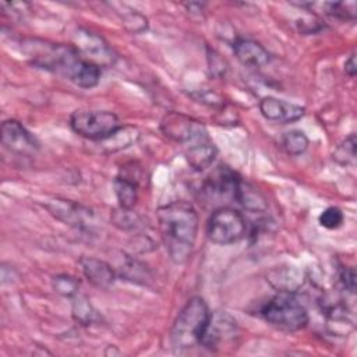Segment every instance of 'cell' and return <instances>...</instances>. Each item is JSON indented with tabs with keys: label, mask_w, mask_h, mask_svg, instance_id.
I'll return each mask as SVG.
<instances>
[{
	"label": "cell",
	"mask_w": 357,
	"mask_h": 357,
	"mask_svg": "<svg viewBox=\"0 0 357 357\" xmlns=\"http://www.w3.org/2000/svg\"><path fill=\"white\" fill-rule=\"evenodd\" d=\"M21 50L35 67L57 74L79 88L91 89L100 81V67L84 59L74 45L28 38L21 40Z\"/></svg>",
	"instance_id": "1"
},
{
	"label": "cell",
	"mask_w": 357,
	"mask_h": 357,
	"mask_svg": "<svg viewBox=\"0 0 357 357\" xmlns=\"http://www.w3.org/2000/svg\"><path fill=\"white\" fill-rule=\"evenodd\" d=\"M158 226L169 257L176 264L185 262L195 245L199 218L192 204L173 201L156 211Z\"/></svg>",
	"instance_id": "2"
},
{
	"label": "cell",
	"mask_w": 357,
	"mask_h": 357,
	"mask_svg": "<svg viewBox=\"0 0 357 357\" xmlns=\"http://www.w3.org/2000/svg\"><path fill=\"white\" fill-rule=\"evenodd\" d=\"M211 311L202 297H191L178 311L170 331V340L176 351L199 346L209 321Z\"/></svg>",
	"instance_id": "3"
},
{
	"label": "cell",
	"mask_w": 357,
	"mask_h": 357,
	"mask_svg": "<svg viewBox=\"0 0 357 357\" xmlns=\"http://www.w3.org/2000/svg\"><path fill=\"white\" fill-rule=\"evenodd\" d=\"M259 315L272 326L286 331L297 332L307 326L310 317L307 308L297 300L293 293L278 291L259 310Z\"/></svg>",
	"instance_id": "4"
},
{
	"label": "cell",
	"mask_w": 357,
	"mask_h": 357,
	"mask_svg": "<svg viewBox=\"0 0 357 357\" xmlns=\"http://www.w3.org/2000/svg\"><path fill=\"white\" fill-rule=\"evenodd\" d=\"M71 130L82 138L102 142L120 127L119 117L109 110H75L70 116Z\"/></svg>",
	"instance_id": "5"
},
{
	"label": "cell",
	"mask_w": 357,
	"mask_h": 357,
	"mask_svg": "<svg viewBox=\"0 0 357 357\" xmlns=\"http://www.w3.org/2000/svg\"><path fill=\"white\" fill-rule=\"evenodd\" d=\"M247 234L244 215L230 206H220L212 212L206 222L208 238L219 245H229L243 240Z\"/></svg>",
	"instance_id": "6"
},
{
	"label": "cell",
	"mask_w": 357,
	"mask_h": 357,
	"mask_svg": "<svg viewBox=\"0 0 357 357\" xmlns=\"http://www.w3.org/2000/svg\"><path fill=\"white\" fill-rule=\"evenodd\" d=\"M237 321L226 311H215L211 312L199 346L211 351H225L233 349L234 344L237 343Z\"/></svg>",
	"instance_id": "7"
},
{
	"label": "cell",
	"mask_w": 357,
	"mask_h": 357,
	"mask_svg": "<svg viewBox=\"0 0 357 357\" xmlns=\"http://www.w3.org/2000/svg\"><path fill=\"white\" fill-rule=\"evenodd\" d=\"M160 130L167 138L183 145L209 137L202 121L178 112H167L160 120Z\"/></svg>",
	"instance_id": "8"
},
{
	"label": "cell",
	"mask_w": 357,
	"mask_h": 357,
	"mask_svg": "<svg viewBox=\"0 0 357 357\" xmlns=\"http://www.w3.org/2000/svg\"><path fill=\"white\" fill-rule=\"evenodd\" d=\"M73 42L84 59L98 67H112L116 63L117 54L113 47L96 32L85 28H78L73 35Z\"/></svg>",
	"instance_id": "9"
},
{
	"label": "cell",
	"mask_w": 357,
	"mask_h": 357,
	"mask_svg": "<svg viewBox=\"0 0 357 357\" xmlns=\"http://www.w3.org/2000/svg\"><path fill=\"white\" fill-rule=\"evenodd\" d=\"M1 144L14 153L29 156L39 151V142L18 120L8 119L1 124Z\"/></svg>",
	"instance_id": "10"
},
{
	"label": "cell",
	"mask_w": 357,
	"mask_h": 357,
	"mask_svg": "<svg viewBox=\"0 0 357 357\" xmlns=\"http://www.w3.org/2000/svg\"><path fill=\"white\" fill-rule=\"evenodd\" d=\"M45 208L56 219L77 229H86L92 225L93 213L89 208L70 199L54 198L45 204Z\"/></svg>",
	"instance_id": "11"
},
{
	"label": "cell",
	"mask_w": 357,
	"mask_h": 357,
	"mask_svg": "<svg viewBox=\"0 0 357 357\" xmlns=\"http://www.w3.org/2000/svg\"><path fill=\"white\" fill-rule=\"evenodd\" d=\"M259 112L266 120L282 124L294 123L305 114V109L303 106L278 99L275 96L262 98L259 100Z\"/></svg>",
	"instance_id": "12"
},
{
	"label": "cell",
	"mask_w": 357,
	"mask_h": 357,
	"mask_svg": "<svg viewBox=\"0 0 357 357\" xmlns=\"http://www.w3.org/2000/svg\"><path fill=\"white\" fill-rule=\"evenodd\" d=\"M81 272L85 279L98 289H109L116 280V272L110 264L93 257L79 259Z\"/></svg>",
	"instance_id": "13"
},
{
	"label": "cell",
	"mask_w": 357,
	"mask_h": 357,
	"mask_svg": "<svg viewBox=\"0 0 357 357\" xmlns=\"http://www.w3.org/2000/svg\"><path fill=\"white\" fill-rule=\"evenodd\" d=\"M184 155L187 163L192 170L204 172L213 165L218 156V148L213 144V141L209 137H206L185 145Z\"/></svg>",
	"instance_id": "14"
},
{
	"label": "cell",
	"mask_w": 357,
	"mask_h": 357,
	"mask_svg": "<svg viewBox=\"0 0 357 357\" xmlns=\"http://www.w3.org/2000/svg\"><path fill=\"white\" fill-rule=\"evenodd\" d=\"M233 53L241 64L248 67L261 68L271 61V54L264 45L252 39H237L233 43Z\"/></svg>",
	"instance_id": "15"
},
{
	"label": "cell",
	"mask_w": 357,
	"mask_h": 357,
	"mask_svg": "<svg viewBox=\"0 0 357 357\" xmlns=\"http://www.w3.org/2000/svg\"><path fill=\"white\" fill-rule=\"evenodd\" d=\"M268 282L276 291L296 293L304 284V275L294 266H278L268 273Z\"/></svg>",
	"instance_id": "16"
},
{
	"label": "cell",
	"mask_w": 357,
	"mask_h": 357,
	"mask_svg": "<svg viewBox=\"0 0 357 357\" xmlns=\"http://www.w3.org/2000/svg\"><path fill=\"white\" fill-rule=\"evenodd\" d=\"M138 180L128 176H117L113 181L114 195L120 208L132 209L138 201Z\"/></svg>",
	"instance_id": "17"
},
{
	"label": "cell",
	"mask_w": 357,
	"mask_h": 357,
	"mask_svg": "<svg viewBox=\"0 0 357 357\" xmlns=\"http://www.w3.org/2000/svg\"><path fill=\"white\" fill-rule=\"evenodd\" d=\"M71 314L75 322H78L82 326H89L100 321V315L93 308L91 301L85 296H79V294H75L73 297Z\"/></svg>",
	"instance_id": "18"
},
{
	"label": "cell",
	"mask_w": 357,
	"mask_h": 357,
	"mask_svg": "<svg viewBox=\"0 0 357 357\" xmlns=\"http://www.w3.org/2000/svg\"><path fill=\"white\" fill-rule=\"evenodd\" d=\"M139 137V132L135 127H130V126H121L112 137H109L107 139L99 142L102 144V146L107 148V152H116L120 149H124L127 146H130L131 144H134Z\"/></svg>",
	"instance_id": "19"
},
{
	"label": "cell",
	"mask_w": 357,
	"mask_h": 357,
	"mask_svg": "<svg viewBox=\"0 0 357 357\" xmlns=\"http://www.w3.org/2000/svg\"><path fill=\"white\" fill-rule=\"evenodd\" d=\"M308 145V137L300 130H291L282 135V146L289 155L298 156L307 151Z\"/></svg>",
	"instance_id": "20"
},
{
	"label": "cell",
	"mask_w": 357,
	"mask_h": 357,
	"mask_svg": "<svg viewBox=\"0 0 357 357\" xmlns=\"http://www.w3.org/2000/svg\"><path fill=\"white\" fill-rule=\"evenodd\" d=\"M110 219L116 227H119L124 231L137 230L142 225L141 216L137 212H134L132 209H126V208H119V209L113 211Z\"/></svg>",
	"instance_id": "21"
},
{
	"label": "cell",
	"mask_w": 357,
	"mask_h": 357,
	"mask_svg": "<svg viewBox=\"0 0 357 357\" xmlns=\"http://www.w3.org/2000/svg\"><path fill=\"white\" fill-rule=\"evenodd\" d=\"M322 8L324 14L339 18V20H354L356 18V1L342 3H317Z\"/></svg>",
	"instance_id": "22"
},
{
	"label": "cell",
	"mask_w": 357,
	"mask_h": 357,
	"mask_svg": "<svg viewBox=\"0 0 357 357\" xmlns=\"http://www.w3.org/2000/svg\"><path fill=\"white\" fill-rule=\"evenodd\" d=\"M52 286L56 290V293H59L63 297H74L75 294H78V287H79V282L77 278L67 275V273H61L53 278L52 280Z\"/></svg>",
	"instance_id": "23"
},
{
	"label": "cell",
	"mask_w": 357,
	"mask_h": 357,
	"mask_svg": "<svg viewBox=\"0 0 357 357\" xmlns=\"http://www.w3.org/2000/svg\"><path fill=\"white\" fill-rule=\"evenodd\" d=\"M356 146H357L356 134H350L337 145V148L335 149V153H333V159L340 165H349V163L354 162Z\"/></svg>",
	"instance_id": "24"
},
{
	"label": "cell",
	"mask_w": 357,
	"mask_h": 357,
	"mask_svg": "<svg viewBox=\"0 0 357 357\" xmlns=\"http://www.w3.org/2000/svg\"><path fill=\"white\" fill-rule=\"evenodd\" d=\"M318 222L322 227L329 229V230H335V229H337L343 225L344 215H343L342 209H339L337 206H328L318 216Z\"/></svg>",
	"instance_id": "25"
},
{
	"label": "cell",
	"mask_w": 357,
	"mask_h": 357,
	"mask_svg": "<svg viewBox=\"0 0 357 357\" xmlns=\"http://www.w3.org/2000/svg\"><path fill=\"white\" fill-rule=\"evenodd\" d=\"M121 21L126 29L132 33H142L148 28L146 17L138 13L137 10H128L127 13H124V15L121 17Z\"/></svg>",
	"instance_id": "26"
},
{
	"label": "cell",
	"mask_w": 357,
	"mask_h": 357,
	"mask_svg": "<svg viewBox=\"0 0 357 357\" xmlns=\"http://www.w3.org/2000/svg\"><path fill=\"white\" fill-rule=\"evenodd\" d=\"M339 282L346 291H349L350 294H354V291H356V271H354V268L340 266Z\"/></svg>",
	"instance_id": "27"
},
{
	"label": "cell",
	"mask_w": 357,
	"mask_h": 357,
	"mask_svg": "<svg viewBox=\"0 0 357 357\" xmlns=\"http://www.w3.org/2000/svg\"><path fill=\"white\" fill-rule=\"evenodd\" d=\"M297 29L303 35H311V33H318L321 29H324V24H321L319 20L317 18H301L296 22Z\"/></svg>",
	"instance_id": "28"
},
{
	"label": "cell",
	"mask_w": 357,
	"mask_h": 357,
	"mask_svg": "<svg viewBox=\"0 0 357 357\" xmlns=\"http://www.w3.org/2000/svg\"><path fill=\"white\" fill-rule=\"evenodd\" d=\"M208 61H209V70L212 71L213 75H218V77L225 75L226 64H225V60L218 53L211 52L208 56Z\"/></svg>",
	"instance_id": "29"
},
{
	"label": "cell",
	"mask_w": 357,
	"mask_h": 357,
	"mask_svg": "<svg viewBox=\"0 0 357 357\" xmlns=\"http://www.w3.org/2000/svg\"><path fill=\"white\" fill-rule=\"evenodd\" d=\"M344 71L349 77H354L356 75V71H357V66H356V54H350L349 59L344 61Z\"/></svg>",
	"instance_id": "30"
}]
</instances>
